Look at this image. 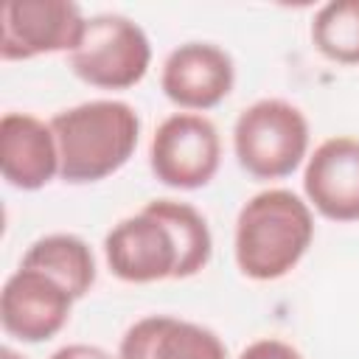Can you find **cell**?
<instances>
[{
	"instance_id": "16",
	"label": "cell",
	"mask_w": 359,
	"mask_h": 359,
	"mask_svg": "<svg viewBox=\"0 0 359 359\" xmlns=\"http://www.w3.org/2000/svg\"><path fill=\"white\" fill-rule=\"evenodd\" d=\"M238 359H306V356L280 337H258L241 348Z\"/></svg>"
},
{
	"instance_id": "13",
	"label": "cell",
	"mask_w": 359,
	"mask_h": 359,
	"mask_svg": "<svg viewBox=\"0 0 359 359\" xmlns=\"http://www.w3.org/2000/svg\"><path fill=\"white\" fill-rule=\"evenodd\" d=\"M22 266H34L56 278L76 300H81L98 278V261L93 247L76 233H45L28 244L20 258Z\"/></svg>"
},
{
	"instance_id": "8",
	"label": "cell",
	"mask_w": 359,
	"mask_h": 359,
	"mask_svg": "<svg viewBox=\"0 0 359 359\" xmlns=\"http://www.w3.org/2000/svg\"><path fill=\"white\" fill-rule=\"evenodd\" d=\"M73 303L76 297L56 278L20 264L0 289V325L11 339L39 345L70 323Z\"/></svg>"
},
{
	"instance_id": "5",
	"label": "cell",
	"mask_w": 359,
	"mask_h": 359,
	"mask_svg": "<svg viewBox=\"0 0 359 359\" xmlns=\"http://www.w3.org/2000/svg\"><path fill=\"white\" fill-rule=\"evenodd\" d=\"M222 165V135L202 112L165 115L149 140L154 180L174 191H199L213 182Z\"/></svg>"
},
{
	"instance_id": "4",
	"label": "cell",
	"mask_w": 359,
	"mask_h": 359,
	"mask_svg": "<svg viewBox=\"0 0 359 359\" xmlns=\"http://www.w3.org/2000/svg\"><path fill=\"white\" fill-rule=\"evenodd\" d=\"M67 67L95 90H129L151 67L149 34L126 14H93L87 17L81 42L67 53Z\"/></svg>"
},
{
	"instance_id": "18",
	"label": "cell",
	"mask_w": 359,
	"mask_h": 359,
	"mask_svg": "<svg viewBox=\"0 0 359 359\" xmlns=\"http://www.w3.org/2000/svg\"><path fill=\"white\" fill-rule=\"evenodd\" d=\"M0 359H28V356H22L17 348H11V345H3L0 348Z\"/></svg>"
},
{
	"instance_id": "17",
	"label": "cell",
	"mask_w": 359,
	"mask_h": 359,
	"mask_svg": "<svg viewBox=\"0 0 359 359\" xmlns=\"http://www.w3.org/2000/svg\"><path fill=\"white\" fill-rule=\"evenodd\" d=\"M48 359H118V356H112L107 348L93 345V342H67L56 348Z\"/></svg>"
},
{
	"instance_id": "12",
	"label": "cell",
	"mask_w": 359,
	"mask_h": 359,
	"mask_svg": "<svg viewBox=\"0 0 359 359\" xmlns=\"http://www.w3.org/2000/svg\"><path fill=\"white\" fill-rule=\"evenodd\" d=\"M118 359H230L224 339L194 320L177 314H146L135 320L121 342Z\"/></svg>"
},
{
	"instance_id": "10",
	"label": "cell",
	"mask_w": 359,
	"mask_h": 359,
	"mask_svg": "<svg viewBox=\"0 0 359 359\" xmlns=\"http://www.w3.org/2000/svg\"><path fill=\"white\" fill-rule=\"evenodd\" d=\"M303 199L328 222H359V137L331 135L309 151Z\"/></svg>"
},
{
	"instance_id": "14",
	"label": "cell",
	"mask_w": 359,
	"mask_h": 359,
	"mask_svg": "<svg viewBox=\"0 0 359 359\" xmlns=\"http://www.w3.org/2000/svg\"><path fill=\"white\" fill-rule=\"evenodd\" d=\"M146 205L154 213H160L168 222V227L174 230V238H177V247H180L177 280L199 275L213 258V233H210V224H208L205 213L199 208H194L191 202L168 199V196L151 199Z\"/></svg>"
},
{
	"instance_id": "15",
	"label": "cell",
	"mask_w": 359,
	"mask_h": 359,
	"mask_svg": "<svg viewBox=\"0 0 359 359\" xmlns=\"http://www.w3.org/2000/svg\"><path fill=\"white\" fill-rule=\"evenodd\" d=\"M311 45L334 65H359V0L323 3L309 25Z\"/></svg>"
},
{
	"instance_id": "2",
	"label": "cell",
	"mask_w": 359,
	"mask_h": 359,
	"mask_svg": "<svg viewBox=\"0 0 359 359\" xmlns=\"http://www.w3.org/2000/svg\"><path fill=\"white\" fill-rule=\"evenodd\" d=\"M59 146V180L93 185L118 174L140 143V115L121 98H90L50 118Z\"/></svg>"
},
{
	"instance_id": "1",
	"label": "cell",
	"mask_w": 359,
	"mask_h": 359,
	"mask_svg": "<svg viewBox=\"0 0 359 359\" xmlns=\"http://www.w3.org/2000/svg\"><path fill=\"white\" fill-rule=\"evenodd\" d=\"M314 210L289 188H264L236 213L233 258L247 280L286 278L314 244Z\"/></svg>"
},
{
	"instance_id": "6",
	"label": "cell",
	"mask_w": 359,
	"mask_h": 359,
	"mask_svg": "<svg viewBox=\"0 0 359 359\" xmlns=\"http://www.w3.org/2000/svg\"><path fill=\"white\" fill-rule=\"evenodd\" d=\"M104 261L112 278L123 283L177 280L180 247L168 222L143 205L137 213L115 222L104 236Z\"/></svg>"
},
{
	"instance_id": "7",
	"label": "cell",
	"mask_w": 359,
	"mask_h": 359,
	"mask_svg": "<svg viewBox=\"0 0 359 359\" xmlns=\"http://www.w3.org/2000/svg\"><path fill=\"white\" fill-rule=\"evenodd\" d=\"M87 17L73 0H8L0 8V59L25 62L73 53Z\"/></svg>"
},
{
	"instance_id": "11",
	"label": "cell",
	"mask_w": 359,
	"mask_h": 359,
	"mask_svg": "<svg viewBox=\"0 0 359 359\" xmlns=\"http://www.w3.org/2000/svg\"><path fill=\"white\" fill-rule=\"evenodd\" d=\"M0 174L17 191H39L59 177V146L50 121L34 112L0 118Z\"/></svg>"
},
{
	"instance_id": "3",
	"label": "cell",
	"mask_w": 359,
	"mask_h": 359,
	"mask_svg": "<svg viewBox=\"0 0 359 359\" xmlns=\"http://www.w3.org/2000/svg\"><path fill=\"white\" fill-rule=\"evenodd\" d=\"M311 151L306 112L286 98H258L233 123V154L252 180L272 182L303 168Z\"/></svg>"
},
{
	"instance_id": "9",
	"label": "cell",
	"mask_w": 359,
	"mask_h": 359,
	"mask_svg": "<svg viewBox=\"0 0 359 359\" xmlns=\"http://www.w3.org/2000/svg\"><path fill=\"white\" fill-rule=\"evenodd\" d=\"M236 87L233 56L205 39H191L168 50L160 65V90L180 112H208Z\"/></svg>"
}]
</instances>
